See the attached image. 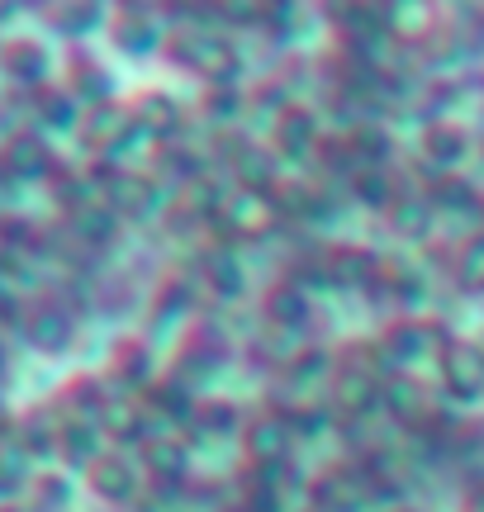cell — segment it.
I'll list each match as a JSON object with an SVG mask.
<instances>
[{"mask_svg": "<svg viewBox=\"0 0 484 512\" xmlns=\"http://www.w3.org/2000/svg\"><path fill=\"white\" fill-rule=\"evenodd\" d=\"M162 53H167L181 72L209 81V91H214V86H233L242 72L238 43L228 34H219V29H171Z\"/></svg>", "mask_w": 484, "mask_h": 512, "instance_id": "6da1fadb", "label": "cell"}, {"mask_svg": "<svg viewBox=\"0 0 484 512\" xmlns=\"http://www.w3.org/2000/svg\"><path fill=\"white\" fill-rule=\"evenodd\" d=\"M95 195L110 204L119 219H152L162 209V181L148 171H133L124 162H95Z\"/></svg>", "mask_w": 484, "mask_h": 512, "instance_id": "7a4b0ae2", "label": "cell"}, {"mask_svg": "<svg viewBox=\"0 0 484 512\" xmlns=\"http://www.w3.org/2000/svg\"><path fill=\"white\" fill-rule=\"evenodd\" d=\"M447 342H451L447 323L404 313V318L385 323V332H380V356H385L399 375H413V366H418V361H442Z\"/></svg>", "mask_w": 484, "mask_h": 512, "instance_id": "3957f363", "label": "cell"}, {"mask_svg": "<svg viewBox=\"0 0 484 512\" xmlns=\"http://www.w3.org/2000/svg\"><path fill=\"white\" fill-rule=\"evenodd\" d=\"M380 399H385V375L371 361H361V347L337 356L333 384H328V403H333L337 418H371V413H380Z\"/></svg>", "mask_w": 484, "mask_h": 512, "instance_id": "277c9868", "label": "cell"}, {"mask_svg": "<svg viewBox=\"0 0 484 512\" xmlns=\"http://www.w3.org/2000/svg\"><path fill=\"white\" fill-rule=\"evenodd\" d=\"M285 209H280L276 190H247V185H233L219 204V233L233 242H266L280 228Z\"/></svg>", "mask_w": 484, "mask_h": 512, "instance_id": "5b68a950", "label": "cell"}, {"mask_svg": "<svg viewBox=\"0 0 484 512\" xmlns=\"http://www.w3.org/2000/svg\"><path fill=\"white\" fill-rule=\"evenodd\" d=\"M242 456L252 470H280V465H290V446H295V422L285 408L276 403H266L257 413H247L242 422Z\"/></svg>", "mask_w": 484, "mask_h": 512, "instance_id": "8992f818", "label": "cell"}, {"mask_svg": "<svg viewBox=\"0 0 484 512\" xmlns=\"http://www.w3.org/2000/svg\"><path fill=\"white\" fill-rule=\"evenodd\" d=\"M62 171L53 143L38 128H19L0 138V176L10 185H48Z\"/></svg>", "mask_w": 484, "mask_h": 512, "instance_id": "52a82bcc", "label": "cell"}, {"mask_svg": "<svg viewBox=\"0 0 484 512\" xmlns=\"http://www.w3.org/2000/svg\"><path fill=\"white\" fill-rule=\"evenodd\" d=\"M81 147L91 152L95 162H119V152L138 138V119H133L129 100H105V105H91L81 114V128H76Z\"/></svg>", "mask_w": 484, "mask_h": 512, "instance_id": "ba28073f", "label": "cell"}, {"mask_svg": "<svg viewBox=\"0 0 484 512\" xmlns=\"http://www.w3.org/2000/svg\"><path fill=\"white\" fill-rule=\"evenodd\" d=\"M19 337L38 356H67L76 347V313L62 299H34L19 318Z\"/></svg>", "mask_w": 484, "mask_h": 512, "instance_id": "9c48e42d", "label": "cell"}, {"mask_svg": "<svg viewBox=\"0 0 484 512\" xmlns=\"http://www.w3.org/2000/svg\"><path fill=\"white\" fill-rule=\"evenodd\" d=\"M442 389L461 403H480L484 399V342L475 337H451L442 361H437Z\"/></svg>", "mask_w": 484, "mask_h": 512, "instance_id": "30bf717a", "label": "cell"}, {"mask_svg": "<svg viewBox=\"0 0 484 512\" xmlns=\"http://www.w3.org/2000/svg\"><path fill=\"white\" fill-rule=\"evenodd\" d=\"M81 484H86V494H91L95 503H105V508H129L133 498H138V489H143V475H138V465H133L124 451H105L100 460L86 465Z\"/></svg>", "mask_w": 484, "mask_h": 512, "instance_id": "8fae6325", "label": "cell"}, {"mask_svg": "<svg viewBox=\"0 0 484 512\" xmlns=\"http://www.w3.org/2000/svg\"><path fill=\"white\" fill-rule=\"evenodd\" d=\"M318 275L328 285H342V290H371L375 280L385 275V256L361 247V242H333L328 252L318 256Z\"/></svg>", "mask_w": 484, "mask_h": 512, "instance_id": "7c38bea8", "label": "cell"}, {"mask_svg": "<svg viewBox=\"0 0 484 512\" xmlns=\"http://www.w3.org/2000/svg\"><path fill=\"white\" fill-rule=\"evenodd\" d=\"M375 494V479L356 465H328L323 475L309 484V498H314L318 512H361Z\"/></svg>", "mask_w": 484, "mask_h": 512, "instance_id": "4fadbf2b", "label": "cell"}, {"mask_svg": "<svg viewBox=\"0 0 484 512\" xmlns=\"http://www.w3.org/2000/svg\"><path fill=\"white\" fill-rule=\"evenodd\" d=\"M105 380L114 384V394H148L157 384V361H152L148 337H119L110 347V361H105Z\"/></svg>", "mask_w": 484, "mask_h": 512, "instance_id": "5bb4252c", "label": "cell"}, {"mask_svg": "<svg viewBox=\"0 0 484 512\" xmlns=\"http://www.w3.org/2000/svg\"><path fill=\"white\" fill-rule=\"evenodd\" d=\"M167 34L171 29L157 24V10H148V5H114L110 10V38L119 53L148 57L157 48H167Z\"/></svg>", "mask_w": 484, "mask_h": 512, "instance_id": "9a60e30c", "label": "cell"}, {"mask_svg": "<svg viewBox=\"0 0 484 512\" xmlns=\"http://www.w3.org/2000/svg\"><path fill=\"white\" fill-rule=\"evenodd\" d=\"M0 72L10 76L15 86L34 95L48 86V76H53V53H48V43L34 34H15L0 43Z\"/></svg>", "mask_w": 484, "mask_h": 512, "instance_id": "2e32d148", "label": "cell"}, {"mask_svg": "<svg viewBox=\"0 0 484 512\" xmlns=\"http://www.w3.org/2000/svg\"><path fill=\"white\" fill-rule=\"evenodd\" d=\"M318 143H323L318 110L304 105V100H285L276 110V124H271V147L280 157H314Z\"/></svg>", "mask_w": 484, "mask_h": 512, "instance_id": "e0dca14e", "label": "cell"}, {"mask_svg": "<svg viewBox=\"0 0 484 512\" xmlns=\"http://www.w3.org/2000/svg\"><path fill=\"white\" fill-rule=\"evenodd\" d=\"M138 460H143V470H148L152 484H162V489H181L190 475V446H186V437H176V432H152V437L138 446Z\"/></svg>", "mask_w": 484, "mask_h": 512, "instance_id": "ac0fdd59", "label": "cell"}, {"mask_svg": "<svg viewBox=\"0 0 484 512\" xmlns=\"http://www.w3.org/2000/svg\"><path fill=\"white\" fill-rule=\"evenodd\" d=\"M418 152H423V162H428L432 171H456V166L475 152V138H470V128L456 124V119H428L423 133H418Z\"/></svg>", "mask_w": 484, "mask_h": 512, "instance_id": "d6986e66", "label": "cell"}, {"mask_svg": "<svg viewBox=\"0 0 484 512\" xmlns=\"http://www.w3.org/2000/svg\"><path fill=\"white\" fill-rule=\"evenodd\" d=\"M133 119H138V133L143 138H157V143L167 147L181 138V128H186V110H181V100L167 91H143L129 100Z\"/></svg>", "mask_w": 484, "mask_h": 512, "instance_id": "ffe728a7", "label": "cell"}, {"mask_svg": "<svg viewBox=\"0 0 484 512\" xmlns=\"http://www.w3.org/2000/svg\"><path fill=\"white\" fill-rule=\"evenodd\" d=\"M148 418H152L148 403L133 399V394H110V399H105V408L95 413V422H100L105 441H114V446H143V441L152 437Z\"/></svg>", "mask_w": 484, "mask_h": 512, "instance_id": "44dd1931", "label": "cell"}, {"mask_svg": "<svg viewBox=\"0 0 484 512\" xmlns=\"http://www.w3.org/2000/svg\"><path fill=\"white\" fill-rule=\"evenodd\" d=\"M380 413H390L394 422L404 427H423L432 418V394L418 375H385V399H380Z\"/></svg>", "mask_w": 484, "mask_h": 512, "instance_id": "7402d4cb", "label": "cell"}, {"mask_svg": "<svg viewBox=\"0 0 484 512\" xmlns=\"http://www.w3.org/2000/svg\"><path fill=\"white\" fill-rule=\"evenodd\" d=\"M62 219H67V233L76 238V247H86V252H105V247H114L119 228H124V219H119L105 200L81 204V209L62 214Z\"/></svg>", "mask_w": 484, "mask_h": 512, "instance_id": "603a6c76", "label": "cell"}, {"mask_svg": "<svg viewBox=\"0 0 484 512\" xmlns=\"http://www.w3.org/2000/svg\"><path fill=\"white\" fill-rule=\"evenodd\" d=\"M67 91L91 110V105L114 100V81H110V72L100 67V57H91L86 48H72V57H67Z\"/></svg>", "mask_w": 484, "mask_h": 512, "instance_id": "cb8c5ba5", "label": "cell"}, {"mask_svg": "<svg viewBox=\"0 0 484 512\" xmlns=\"http://www.w3.org/2000/svg\"><path fill=\"white\" fill-rule=\"evenodd\" d=\"M110 451L105 446V432H100V422L95 418H62V441H57V456L67 460L72 470H81L86 475V465L91 460H100Z\"/></svg>", "mask_w": 484, "mask_h": 512, "instance_id": "d4e9b609", "label": "cell"}, {"mask_svg": "<svg viewBox=\"0 0 484 512\" xmlns=\"http://www.w3.org/2000/svg\"><path fill=\"white\" fill-rule=\"evenodd\" d=\"M261 318L271 328H304L309 323V290L299 280H276L261 294Z\"/></svg>", "mask_w": 484, "mask_h": 512, "instance_id": "484cf974", "label": "cell"}, {"mask_svg": "<svg viewBox=\"0 0 484 512\" xmlns=\"http://www.w3.org/2000/svg\"><path fill=\"white\" fill-rule=\"evenodd\" d=\"M432 29H437V5H428V0H418V5L399 0V5L380 10V34L399 38V43H423Z\"/></svg>", "mask_w": 484, "mask_h": 512, "instance_id": "4316f807", "label": "cell"}, {"mask_svg": "<svg viewBox=\"0 0 484 512\" xmlns=\"http://www.w3.org/2000/svg\"><path fill=\"white\" fill-rule=\"evenodd\" d=\"M385 223H390L394 238L404 242H428L432 228H437V209H432L423 195H413V190H404L399 200L390 204V214H385Z\"/></svg>", "mask_w": 484, "mask_h": 512, "instance_id": "83f0119b", "label": "cell"}, {"mask_svg": "<svg viewBox=\"0 0 484 512\" xmlns=\"http://www.w3.org/2000/svg\"><path fill=\"white\" fill-rule=\"evenodd\" d=\"M81 114H86V105H81L72 91H53V86L34 91V119H38V133H43V138H48V133H67V128H81Z\"/></svg>", "mask_w": 484, "mask_h": 512, "instance_id": "f1b7e54d", "label": "cell"}, {"mask_svg": "<svg viewBox=\"0 0 484 512\" xmlns=\"http://www.w3.org/2000/svg\"><path fill=\"white\" fill-rule=\"evenodd\" d=\"M200 280H205L209 294H219V299H242V290H247V275H242L238 256L224 252V247H209V252L200 256Z\"/></svg>", "mask_w": 484, "mask_h": 512, "instance_id": "f546056e", "label": "cell"}, {"mask_svg": "<svg viewBox=\"0 0 484 512\" xmlns=\"http://www.w3.org/2000/svg\"><path fill=\"white\" fill-rule=\"evenodd\" d=\"M432 209H484L480 190L466 181V176H456V171H432L428 185L418 190Z\"/></svg>", "mask_w": 484, "mask_h": 512, "instance_id": "4dcf8cb0", "label": "cell"}, {"mask_svg": "<svg viewBox=\"0 0 484 512\" xmlns=\"http://www.w3.org/2000/svg\"><path fill=\"white\" fill-rule=\"evenodd\" d=\"M143 403H148V413H162L167 422H190L200 394H195L190 384H181L176 375H167V380H157L148 394H143Z\"/></svg>", "mask_w": 484, "mask_h": 512, "instance_id": "1f68e13d", "label": "cell"}, {"mask_svg": "<svg viewBox=\"0 0 484 512\" xmlns=\"http://www.w3.org/2000/svg\"><path fill=\"white\" fill-rule=\"evenodd\" d=\"M347 185H352V200L366 204V209H375V214H390V204L404 195V190L394 185L390 166H361Z\"/></svg>", "mask_w": 484, "mask_h": 512, "instance_id": "d6a6232c", "label": "cell"}, {"mask_svg": "<svg viewBox=\"0 0 484 512\" xmlns=\"http://www.w3.org/2000/svg\"><path fill=\"white\" fill-rule=\"evenodd\" d=\"M15 441L29 451V460H53L57 456V441H62V418L53 413H29V418H19V432Z\"/></svg>", "mask_w": 484, "mask_h": 512, "instance_id": "836d02e7", "label": "cell"}, {"mask_svg": "<svg viewBox=\"0 0 484 512\" xmlns=\"http://www.w3.org/2000/svg\"><path fill=\"white\" fill-rule=\"evenodd\" d=\"M242 408L233 399H219V394H205V399L195 403V418L190 427L200 432V437H228V432H242Z\"/></svg>", "mask_w": 484, "mask_h": 512, "instance_id": "e575fe53", "label": "cell"}, {"mask_svg": "<svg viewBox=\"0 0 484 512\" xmlns=\"http://www.w3.org/2000/svg\"><path fill=\"white\" fill-rule=\"evenodd\" d=\"M233 181L247 190H276V152H266L257 143H242L233 152Z\"/></svg>", "mask_w": 484, "mask_h": 512, "instance_id": "d590c367", "label": "cell"}, {"mask_svg": "<svg viewBox=\"0 0 484 512\" xmlns=\"http://www.w3.org/2000/svg\"><path fill=\"white\" fill-rule=\"evenodd\" d=\"M34 460H29V451L19 446L15 437L0 441V498L5 503H15L19 489H34Z\"/></svg>", "mask_w": 484, "mask_h": 512, "instance_id": "8d00e7d4", "label": "cell"}, {"mask_svg": "<svg viewBox=\"0 0 484 512\" xmlns=\"http://www.w3.org/2000/svg\"><path fill=\"white\" fill-rule=\"evenodd\" d=\"M48 19H53L57 34L72 38V43L95 34V29H110V10H105V5H53Z\"/></svg>", "mask_w": 484, "mask_h": 512, "instance_id": "74e56055", "label": "cell"}, {"mask_svg": "<svg viewBox=\"0 0 484 512\" xmlns=\"http://www.w3.org/2000/svg\"><path fill=\"white\" fill-rule=\"evenodd\" d=\"M451 280L461 294H484V228L470 233L451 256Z\"/></svg>", "mask_w": 484, "mask_h": 512, "instance_id": "f35d334b", "label": "cell"}, {"mask_svg": "<svg viewBox=\"0 0 484 512\" xmlns=\"http://www.w3.org/2000/svg\"><path fill=\"white\" fill-rule=\"evenodd\" d=\"M347 138H352V147H356V162H361V166H385V162H390L394 143H390V133H385V128L361 124V128H352Z\"/></svg>", "mask_w": 484, "mask_h": 512, "instance_id": "ab89813d", "label": "cell"}, {"mask_svg": "<svg viewBox=\"0 0 484 512\" xmlns=\"http://www.w3.org/2000/svg\"><path fill=\"white\" fill-rule=\"evenodd\" d=\"M318 162H323V171H342L347 181H352L356 171H361V162H356V147H352V138H323L318 143V152H314Z\"/></svg>", "mask_w": 484, "mask_h": 512, "instance_id": "60d3db41", "label": "cell"}, {"mask_svg": "<svg viewBox=\"0 0 484 512\" xmlns=\"http://www.w3.org/2000/svg\"><path fill=\"white\" fill-rule=\"evenodd\" d=\"M72 498V484L62 475H38L34 479V503H38V512H53V508H62Z\"/></svg>", "mask_w": 484, "mask_h": 512, "instance_id": "b9f144b4", "label": "cell"}, {"mask_svg": "<svg viewBox=\"0 0 484 512\" xmlns=\"http://www.w3.org/2000/svg\"><path fill=\"white\" fill-rule=\"evenodd\" d=\"M238 114H242L238 86H214V91H209V119H214V124H233Z\"/></svg>", "mask_w": 484, "mask_h": 512, "instance_id": "7bdbcfd3", "label": "cell"}, {"mask_svg": "<svg viewBox=\"0 0 484 512\" xmlns=\"http://www.w3.org/2000/svg\"><path fill=\"white\" fill-rule=\"evenodd\" d=\"M333 366L337 361L323 347H309V351H299L295 361H290V380H314V375H323V370H333Z\"/></svg>", "mask_w": 484, "mask_h": 512, "instance_id": "ee69618b", "label": "cell"}, {"mask_svg": "<svg viewBox=\"0 0 484 512\" xmlns=\"http://www.w3.org/2000/svg\"><path fill=\"white\" fill-rule=\"evenodd\" d=\"M19 432V418H15V408L5 403V394H0V441H10Z\"/></svg>", "mask_w": 484, "mask_h": 512, "instance_id": "f6af8a7d", "label": "cell"}, {"mask_svg": "<svg viewBox=\"0 0 484 512\" xmlns=\"http://www.w3.org/2000/svg\"><path fill=\"white\" fill-rule=\"evenodd\" d=\"M461 512H484V484H480V489H470L466 503H461Z\"/></svg>", "mask_w": 484, "mask_h": 512, "instance_id": "bcb514c9", "label": "cell"}, {"mask_svg": "<svg viewBox=\"0 0 484 512\" xmlns=\"http://www.w3.org/2000/svg\"><path fill=\"white\" fill-rule=\"evenodd\" d=\"M5 370H10V347H5V337H0V380H5Z\"/></svg>", "mask_w": 484, "mask_h": 512, "instance_id": "7dc6e473", "label": "cell"}, {"mask_svg": "<svg viewBox=\"0 0 484 512\" xmlns=\"http://www.w3.org/2000/svg\"><path fill=\"white\" fill-rule=\"evenodd\" d=\"M0 512H38V508H24V503H0Z\"/></svg>", "mask_w": 484, "mask_h": 512, "instance_id": "c3c4849f", "label": "cell"}, {"mask_svg": "<svg viewBox=\"0 0 484 512\" xmlns=\"http://www.w3.org/2000/svg\"><path fill=\"white\" fill-rule=\"evenodd\" d=\"M390 512H423V508H409V503H399V508H390Z\"/></svg>", "mask_w": 484, "mask_h": 512, "instance_id": "681fc988", "label": "cell"}, {"mask_svg": "<svg viewBox=\"0 0 484 512\" xmlns=\"http://www.w3.org/2000/svg\"><path fill=\"white\" fill-rule=\"evenodd\" d=\"M480 214H484V209H480Z\"/></svg>", "mask_w": 484, "mask_h": 512, "instance_id": "f907efd6", "label": "cell"}]
</instances>
